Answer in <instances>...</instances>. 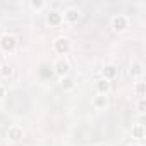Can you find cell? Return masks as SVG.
<instances>
[{
  "mask_svg": "<svg viewBox=\"0 0 146 146\" xmlns=\"http://www.w3.org/2000/svg\"><path fill=\"white\" fill-rule=\"evenodd\" d=\"M129 26H131V19H129V16H125V14H113V16L110 17V28H112V31L117 33V35L125 33V31L129 29Z\"/></svg>",
  "mask_w": 146,
  "mask_h": 146,
  "instance_id": "cell-1",
  "label": "cell"
},
{
  "mask_svg": "<svg viewBox=\"0 0 146 146\" xmlns=\"http://www.w3.org/2000/svg\"><path fill=\"white\" fill-rule=\"evenodd\" d=\"M81 17H83V12H81V9L76 7V5H69V7H65V9L62 11V23L67 24V26L78 24V23L81 21Z\"/></svg>",
  "mask_w": 146,
  "mask_h": 146,
  "instance_id": "cell-2",
  "label": "cell"
},
{
  "mask_svg": "<svg viewBox=\"0 0 146 146\" xmlns=\"http://www.w3.org/2000/svg\"><path fill=\"white\" fill-rule=\"evenodd\" d=\"M52 50H53L58 57H65V55L70 52V38L65 36V35L57 36V38L52 41Z\"/></svg>",
  "mask_w": 146,
  "mask_h": 146,
  "instance_id": "cell-3",
  "label": "cell"
},
{
  "mask_svg": "<svg viewBox=\"0 0 146 146\" xmlns=\"http://www.w3.org/2000/svg\"><path fill=\"white\" fill-rule=\"evenodd\" d=\"M52 69H53V74L58 79L67 78L70 74V64H69L67 57H57L55 62H53V65H52Z\"/></svg>",
  "mask_w": 146,
  "mask_h": 146,
  "instance_id": "cell-4",
  "label": "cell"
},
{
  "mask_svg": "<svg viewBox=\"0 0 146 146\" xmlns=\"http://www.w3.org/2000/svg\"><path fill=\"white\" fill-rule=\"evenodd\" d=\"M0 50L4 53H14L17 50V36L12 33H4L0 36Z\"/></svg>",
  "mask_w": 146,
  "mask_h": 146,
  "instance_id": "cell-5",
  "label": "cell"
},
{
  "mask_svg": "<svg viewBox=\"0 0 146 146\" xmlns=\"http://www.w3.org/2000/svg\"><path fill=\"white\" fill-rule=\"evenodd\" d=\"M5 137H7V143H11V144L21 143L24 139V127L19 124H11L7 132H5Z\"/></svg>",
  "mask_w": 146,
  "mask_h": 146,
  "instance_id": "cell-6",
  "label": "cell"
},
{
  "mask_svg": "<svg viewBox=\"0 0 146 146\" xmlns=\"http://www.w3.org/2000/svg\"><path fill=\"white\" fill-rule=\"evenodd\" d=\"M127 74L132 81H139L144 78V64L141 60H132L131 65H129V70H127Z\"/></svg>",
  "mask_w": 146,
  "mask_h": 146,
  "instance_id": "cell-7",
  "label": "cell"
},
{
  "mask_svg": "<svg viewBox=\"0 0 146 146\" xmlns=\"http://www.w3.org/2000/svg\"><path fill=\"white\" fill-rule=\"evenodd\" d=\"M119 65L117 64H112V62H107L103 67H102V78L107 79V81H113L119 78Z\"/></svg>",
  "mask_w": 146,
  "mask_h": 146,
  "instance_id": "cell-8",
  "label": "cell"
},
{
  "mask_svg": "<svg viewBox=\"0 0 146 146\" xmlns=\"http://www.w3.org/2000/svg\"><path fill=\"white\" fill-rule=\"evenodd\" d=\"M93 108L98 112H103L110 107V96L108 95H95L93 96Z\"/></svg>",
  "mask_w": 146,
  "mask_h": 146,
  "instance_id": "cell-9",
  "label": "cell"
},
{
  "mask_svg": "<svg viewBox=\"0 0 146 146\" xmlns=\"http://www.w3.org/2000/svg\"><path fill=\"white\" fill-rule=\"evenodd\" d=\"M46 24L50 26V28H58V26H62L64 23H62V12L60 11H48V14H46Z\"/></svg>",
  "mask_w": 146,
  "mask_h": 146,
  "instance_id": "cell-10",
  "label": "cell"
},
{
  "mask_svg": "<svg viewBox=\"0 0 146 146\" xmlns=\"http://www.w3.org/2000/svg\"><path fill=\"white\" fill-rule=\"evenodd\" d=\"M110 90H112V83L103 79V78H98L95 81V91L96 95H110Z\"/></svg>",
  "mask_w": 146,
  "mask_h": 146,
  "instance_id": "cell-11",
  "label": "cell"
},
{
  "mask_svg": "<svg viewBox=\"0 0 146 146\" xmlns=\"http://www.w3.org/2000/svg\"><path fill=\"white\" fill-rule=\"evenodd\" d=\"M131 134H132V139H136L137 143H139V141H143V139L146 137V127H144V124H141V122L132 124Z\"/></svg>",
  "mask_w": 146,
  "mask_h": 146,
  "instance_id": "cell-12",
  "label": "cell"
},
{
  "mask_svg": "<svg viewBox=\"0 0 146 146\" xmlns=\"http://www.w3.org/2000/svg\"><path fill=\"white\" fill-rule=\"evenodd\" d=\"M132 93H134V96H137V98H144V96H146V83H144V79L134 81V84H132Z\"/></svg>",
  "mask_w": 146,
  "mask_h": 146,
  "instance_id": "cell-13",
  "label": "cell"
},
{
  "mask_svg": "<svg viewBox=\"0 0 146 146\" xmlns=\"http://www.w3.org/2000/svg\"><path fill=\"white\" fill-rule=\"evenodd\" d=\"M58 83H60V86H62V90L64 91H70V90H74V86H76V83H74V79L72 78H62V79H58Z\"/></svg>",
  "mask_w": 146,
  "mask_h": 146,
  "instance_id": "cell-14",
  "label": "cell"
},
{
  "mask_svg": "<svg viewBox=\"0 0 146 146\" xmlns=\"http://www.w3.org/2000/svg\"><path fill=\"white\" fill-rule=\"evenodd\" d=\"M29 7H31L33 11L40 12V11L46 9V7H48V4L45 2V0H29Z\"/></svg>",
  "mask_w": 146,
  "mask_h": 146,
  "instance_id": "cell-15",
  "label": "cell"
},
{
  "mask_svg": "<svg viewBox=\"0 0 146 146\" xmlns=\"http://www.w3.org/2000/svg\"><path fill=\"white\" fill-rule=\"evenodd\" d=\"M12 67L9 65V64H2V67H0V76H2L4 79H9L11 76H12Z\"/></svg>",
  "mask_w": 146,
  "mask_h": 146,
  "instance_id": "cell-16",
  "label": "cell"
},
{
  "mask_svg": "<svg viewBox=\"0 0 146 146\" xmlns=\"http://www.w3.org/2000/svg\"><path fill=\"white\" fill-rule=\"evenodd\" d=\"M136 110H137V113H144L146 112V98H137V102H136Z\"/></svg>",
  "mask_w": 146,
  "mask_h": 146,
  "instance_id": "cell-17",
  "label": "cell"
},
{
  "mask_svg": "<svg viewBox=\"0 0 146 146\" xmlns=\"http://www.w3.org/2000/svg\"><path fill=\"white\" fill-rule=\"evenodd\" d=\"M7 98V86L0 83V102H4Z\"/></svg>",
  "mask_w": 146,
  "mask_h": 146,
  "instance_id": "cell-18",
  "label": "cell"
},
{
  "mask_svg": "<svg viewBox=\"0 0 146 146\" xmlns=\"http://www.w3.org/2000/svg\"><path fill=\"white\" fill-rule=\"evenodd\" d=\"M60 7H62L60 2H52V4H50V9H52V11H58Z\"/></svg>",
  "mask_w": 146,
  "mask_h": 146,
  "instance_id": "cell-19",
  "label": "cell"
},
{
  "mask_svg": "<svg viewBox=\"0 0 146 146\" xmlns=\"http://www.w3.org/2000/svg\"><path fill=\"white\" fill-rule=\"evenodd\" d=\"M129 146H143L141 143H132V144H129Z\"/></svg>",
  "mask_w": 146,
  "mask_h": 146,
  "instance_id": "cell-20",
  "label": "cell"
},
{
  "mask_svg": "<svg viewBox=\"0 0 146 146\" xmlns=\"http://www.w3.org/2000/svg\"><path fill=\"white\" fill-rule=\"evenodd\" d=\"M88 146H96V144H88Z\"/></svg>",
  "mask_w": 146,
  "mask_h": 146,
  "instance_id": "cell-21",
  "label": "cell"
},
{
  "mask_svg": "<svg viewBox=\"0 0 146 146\" xmlns=\"http://www.w3.org/2000/svg\"><path fill=\"white\" fill-rule=\"evenodd\" d=\"M0 115H2V110H0Z\"/></svg>",
  "mask_w": 146,
  "mask_h": 146,
  "instance_id": "cell-22",
  "label": "cell"
},
{
  "mask_svg": "<svg viewBox=\"0 0 146 146\" xmlns=\"http://www.w3.org/2000/svg\"><path fill=\"white\" fill-rule=\"evenodd\" d=\"M0 67H2V62H0Z\"/></svg>",
  "mask_w": 146,
  "mask_h": 146,
  "instance_id": "cell-23",
  "label": "cell"
}]
</instances>
